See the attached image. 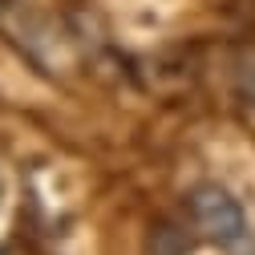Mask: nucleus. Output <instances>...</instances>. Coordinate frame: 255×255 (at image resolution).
I'll list each match as a JSON object with an SVG mask.
<instances>
[{"mask_svg":"<svg viewBox=\"0 0 255 255\" xmlns=\"http://www.w3.org/2000/svg\"><path fill=\"white\" fill-rule=\"evenodd\" d=\"M0 199H4V182H0Z\"/></svg>","mask_w":255,"mask_h":255,"instance_id":"obj_2","label":"nucleus"},{"mask_svg":"<svg viewBox=\"0 0 255 255\" xmlns=\"http://www.w3.org/2000/svg\"><path fill=\"white\" fill-rule=\"evenodd\" d=\"M186 207H190L195 227L203 231V239H211V243H219V247H243V243H247V235H251L247 211H243V203L231 195L227 186L199 182V186L186 195Z\"/></svg>","mask_w":255,"mask_h":255,"instance_id":"obj_1","label":"nucleus"}]
</instances>
